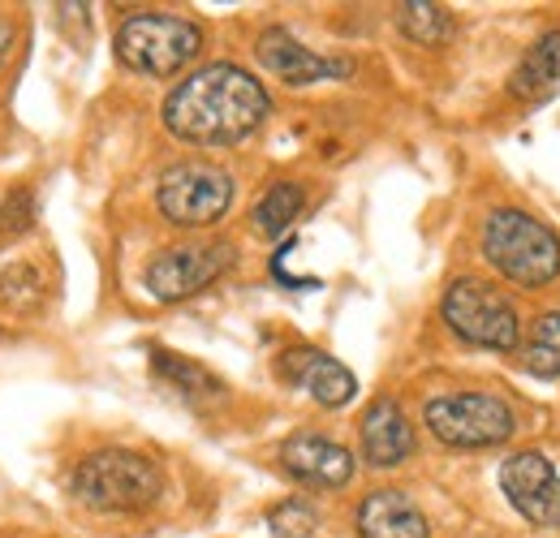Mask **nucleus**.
<instances>
[{"instance_id":"13","label":"nucleus","mask_w":560,"mask_h":538,"mask_svg":"<svg viewBox=\"0 0 560 538\" xmlns=\"http://www.w3.org/2000/svg\"><path fill=\"white\" fill-rule=\"evenodd\" d=\"M255 57L259 66L268 69L272 78L289 82V86H311V82H324V78H337V73H350L346 61H328V57H315L306 44H298L284 26H268L255 44Z\"/></svg>"},{"instance_id":"12","label":"nucleus","mask_w":560,"mask_h":538,"mask_svg":"<svg viewBox=\"0 0 560 538\" xmlns=\"http://www.w3.org/2000/svg\"><path fill=\"white\" fill-rule=\"evenodd\" d=\"M358 448H362V461L375 466V470H393L415 453V426L393 397H375L362 409Z\"/></svg>"},{"instance_id":"6","label":"nucleus","mask_w":560,"mask_h":538,"mask_svg":"<svg viewBox=\"0 0 560 538\" xmlns=\"http://www.w3.org/2000/svg\"><path fill=\"white\" fill-rule=\"evenodd\" d=\"M155 207L177 229H211L233 207V177L208 160H182L164 168L155 186Z\"/></svg>"},{"instance_id":"2","label":"nucleus","mask_w":560,"mask_h":538,"mask_svg":"<svg viewBox=\"0 0 560 538\" xmlns=\"http://www.w3.org/2000/svg\"><path fill=\"white\" fill-rule=\"evenodd\" d=\"M483 259L509 284L544 289L560 276V237L517 207H495L483 220Z\"/></svg>"},{"instance_id":"23","label":"nucleus","mask_w":560,"mask_h":538,"mask_svg":"<svg viewBox=\"0 0 560 538\" xmlns=\"http://www.w3.org/2000/svg\"><path fill=\"white\" fill-rule=\"evenodd\" d=\"M9 44H13V26H9V22H0V61H4Z\"/></svg>"},{"instance_id":"3","label":"nucleus","mask_w":560,"mask_h":538,"mask_svg":"<svg viewBox=\"0 0 560 538\" xmlns=\"http://www.w3.org/2000/svg\"><path fill=\"white\" fill-rule=\"evenodd\" d=\"M73 495L95 513H142L160 500L164 478L151 457L130 448H104L78 461L70 478Z\"/></svg>"},{"instance_id":"8","label":"nucleus","mask_w":560,"mask_h":538,"mask_svg":"<svg viewBox=\"0 0 560 538\" xmlns=\"http://www.w3.org/2000/svg\"><path fill=\"white\" fill-rule=\"evenodd\" d=\"M233 268V246H168L147 264V289L155 302H186Z\"/></svg>"},{"instance_id":"15","label":"nucleus","mask_w":560,"mask_h":538,"mask_svg":"<svg viewBox=\"0 0 560 538\" xmlns=\"http://www.w3.org/2000/svg\"><path fill=\"white\" fill-rule=\"evenodd\" d=\"M560 91V31H548L530 44L509 78V95L522 104H544Z\"/></svg>"},{"instance_id":"14","label":"nucleus","mask_w":560,"mask_h":538,"mask_svg":"<svg viewBox=\"0 0 560 538\" xmlns=\"http://www.w3.org/2000/svg\"><path fill=\"white\" fill-rule=\"evenodd\" d=\"M358 538H431V530L406 491L380 487L358 504Z\"/></svg>"},{"instance_id":"1","label":"nucleus","mask_w":560,"mask_h":538,"mask_svg":"<svg viewBox=\"0 0 560 538\" xmlns=\"http://www.w3.org/2000/svg\"><path fill=\"white\" fill-rule=\"evenodd\" d=\"M268 113H272V100L264 82L250 69L229 66V61L195 69L164 100L168 134L190 147H233L255 134L268 121Z\"/></svg>"},{"instance_id":"5","label":"nucleus","mask_w":560,"mask_h":538,"mask_svg":"<svg viewBox=\"0 0 560 538\" xmlns=\"http://www.w3.org/2000/svg\"><path fill=\"white\" fill-rule=\"evenodd\" d=\"M440 315H444L448 332L462 337L466 344L495 349V353H513V349L522 344L517 306L509 302L504 289H495V284H488V280H475V276L453 280V284L444 289Z\"/></svg>"},{"instance_id":"24","label":"nucleus","mask_w":560,"mask_h":538,"mask_svg":"<svg viewBox=\"0 0 560 538\" xmlns=\"http://www.w3.org/2000/svg\"><path fill=\"white\" fill-rule=\"evenodd\" d=\"M4 538H13V535H4Z\"/></svg>"},{"instance_id":"21","label":"nucleus","mask_w":560,"mask_h":538,"mask_svg":"<svg viewBox=\"0 0 560 538\" xmlns=\"http://www.w3.org/2000/svg\"><path fill=\"white\" fill-rule=\"evenodd\" d=\"M35 224V195L31 186H18L0 207V237H22Z\"/></svg>"},{"instance_id":"7","label":"nucleus","mask_w":560,"mask_h":538,"mask_svg":"<svg viewBox=\"0 0 560 538\" xmlns=\"http://www.w3.org/2000/svg\"><path fill=\"white\" fill-rule=\"evenodd\" d=\"M427 431L448 448H495L517 431L509 401L491 393H448L422 409Z\"/></svg>"},{"instance_id":"10","label":"nucleus","mask_w":560,"mask_h":538,"mask_svg":"<svg viewBox=\"0 0 560 538\" xmlns=\"http://www.w3.org/2000/svg\"><path fill=\"white\" fill-rule=\"evenodd\" d=\"M277 371L293 388H306V397L324 409H341L358 397V379L350 366H341L337 358H328L319 349H284Z\"/></svg>"},{"instance_id":"22","label":"nucleus","mask_w":560,"mask_h":538,"mask_svg":"<svg viewBox=\"0 0 560 538\" xmlns=\"http://www.w3.org/2000/svg\"><path fill=\"white\" fill-rule=\"evenodd\" d=\"M39 271L31 268V264H13V268L0 276V302H9V306H22V297L31 293V297H39Z\"/></svg>"},{"instance_id":"17","label":"nucleus","mask_w":560,"mask_h":538,"mask_svg":"<svg viewBox=\"0 0 560 538\" xmlns=\"http://www.w3.org/2000/svg\"><path fill=\"white\" fill-rule=\"evenodd\" d=\"M522 358L530 375L539 379H560V311H544L530 324V337L522 340Z\"/></svg>"},{"instance_id":"9","label":"nucleus","mask_w":560,"mask_h":538,"mask_svg":"<svg viewBox=\"0 0 560 538\" xmlns=\"http://www.w3.org/2000/svg\"><path fill=\"white\" fill-rule=\"evenodd\" d=\"M500 487L530 526H560V470L539 448H522L504 457Z\"/></svg>"},{"instance_id":"19","label":"nucleus","mask_w":560,"mask_h":538,"mask_svg":"<svg viewBox=\"0 0 560 538\" xmlns=\"http://www.w3.org/2000/svg\"><path fill=\"white\" fill-rule=\"evenodd\" d=\"M302 207H306L302 186L277 182V186L264 190V199L255 202V229H259L264 237H280V233H289V224L302 215Z\"/></svg>"},{"instance_id":"4","label":"nucleus","mask_w":560,"mask_h":538,"mask_svg":"<svg viewBox=\"0 0 560 538\" xmlns=\"http://www.w3.org/2000/svg\"><path fill=\"white\" fill-rule=\"evenodd\" d=\"M117 61L142 78H173L203 48V31L177 13H135L117 26Z\"/></svg>"},{"instance_id":"18","label":"nucleus","mask_w":560,"mask_h":538,"mask_svg":"<svg viewBox=\"0 0 560 538\" xmlns=\"http://www.w3.org/2000/svg\"><path fill=\"white\" fill-rule=\"evenodd\" d=\"M397 26H401L406 39H415V44H422V48H440V44L453 39V13H448L444 4H427V0L401 4Z\"/></svg>"},{"instance_id":"11","label":"nucleus","mask_w":560,"mask_h":538,"mask_svg":"<svg viewBox=\"0 0 560 538\" xmlns=\"http://www.w3.org/2000/svg\"><path fill=\"white\" fill-rule=\"evenodd\" d=\"M280 466L289 478L306 487H346L353 478V457L346 444L319 435V431H298L280 444Z\"/></svg>"},{"instance_id":"16","label":"nucleus","mask_w":560,"mask_h":538,"mask_svg":"<svg viewBox=\"0 0 560 538\" xmlns=\"http://www.w3.org/2000/svg\"><path fill=\"white\" fill-rule=\"evenodd\" d=\"M151 371H155L168 388H177L182 397H190V401H203V397H220V393H224V384L211 375L208 366H199V362H190V358H182V353H168V349H155V353H151Z\"/></svg>"},{"instance_id":"20","label":"nucleus","mask_w":560,"mask_h":538,"mask_svg":"<svg viewBox=\"0 0 560 538\" xmlns=\"http://www.w3.org/2000/svg\"><path fill=\"white\" fill-rule=\"evenodd\" d=\"M268 526L277 538H311L319 526V513L306 504V500H284L268 513Z\"/></svg>"}]
</instances>
